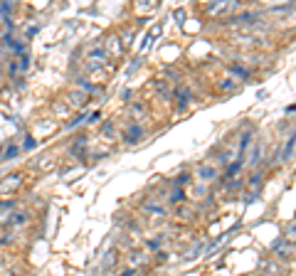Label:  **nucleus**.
<instances>
[{
	"label": "nucleus",
	"instance_id": "6ab92c4d",
	"mask_svg": "<svg viewBox=\"0 0 296 276\" xmlns=\"http://www.w3.org/2000/svg\"><path fill=\"white\" fill-rule=\"evenodd\" d=\"M15 207V200H8V202H0V210H13Z\"/></svg>",
	"mask_w": 296,
	"mask_h": 276
},
{
	"label": "nucleus",
	"instance_id": "2eb2a0df",
	"mask_svg": "<svg viewBox=\"0 0 296 276\" xmlns=\"http://www.w3.org/2000/svg\"><path fill=\"white\" fill-rule=\"evenodd\" d=\"M262 178H264V170H259L257 175H252V180H249V185H252V187L257 190V187H259V183H262Z\"/></svg>",
	"mask_w": 296,
	"mask_h": 276
},
{
	"label": "nucleus",
	"instance_id": "7ed1b4c3",
	"mask_svg": "<svg viewBox=\"0 0 296 276\" xmlns=\"http://www.w3.org/2000/svg\"><path fill=\"white\" fill-rule=\"evenodd\" d=\"M23 185V175L20 173H13L5 178V183H0V192H10V190H18Z\"/></svg>",
	"mask_w": 296,
	"mask_h": 276
},
{
	"label": "nucleus",
	"instance_id": "4468645a",
	"mask_svg": "<svg viewBox=\"0 0 296 276\" xmlns=\"http://www.w3.org/2000/svg\"><path fill=\"white\" fill-rule=\"evenodd\" d=\"M25 219H28V212H18V215L10 217V224H23Z\"/></svg>",
	"mask_w": 296,
	"mask_h": 276
},
{
	"label": "nucleus",
	"instance_id": "4be33fe9",
	"mask_svg": "<svg viewBox=\"0 0 296 276\" xmlns=\"http://www.w3.org/2000/svg\"><path fill=\"white\" fill-rule=\"evenodd\" d=\"M121 276H133V269H128V271H123Z\"/></svg>",
	"mask_w": 296,
	"mask_h": 276
},
{
	"label": "nucleus",
	"instance_id": "f3484780",
	"mask_svg": "<svg viewBox=\"0 0 296 276\" xmlns=\"http://www.w3.org/2000/svg\"><path fill=\"white\" fill-rule=\"evenodd\" d=\"M161 244H163V239H161V237H156V239H151V242L146 239V246H148V249H161Z\"/></svg>",
	"mask_w": 296,
	"mask_h": 276
},
{
	"label": "nucleus",
	"instance_id": "6e6552de",
	"mask_svg": "<svg viewBox=\"0 0 296 276\" xmlns=\"http://www.w3.org/2000/svg\"><path fill=\"white\" fill-rule=\"evenodd\" d=\"M220 89H222V92H235V89H237V82L232 79V77H227V79H220Z\"/></svg>",
	"mask_w": 296,
	"mask_h": 276
},
{
	"label": "nucleus",
	"instance_id": "412c9836",
	"mask_svg": "<svg viewBox=\"0 0 296 276\" xmlns=\"http://www.w3.org/2000/svg\"><path fill=\"white\" fill-rule=\"evenodd\" d=\"M178 215H180V217H188V219H190V217H193V210H185V207H183ZM188 219H185V222H188Z\"/></svg>",
	"mask_w": 296,
	"mask_h": 276
},
{
	"label": "nucleus",
	"instance_id": "dca6fc26",
	"mask_svg": "<svg viewBox=\"0 0 296 276\" xmlns=\"http://www.w3.org/2000/svg\"><path fill=\"white\" fill-rule=\"evenodd\" d=\"M77 82H79V87H82V89H84V92H96V87H94V84H89L87 79H77Z\"/></svg>",
	"mask_w": 296,
	"mask_h": 276
},
{
	"label": "nucleus",
	"instance_id": "20e7f679",
	"mask_svg": "<svg viewBox=\"0 0 296 276\" xmlns=\"http://www.w3.org/2000/svg\"><path fill=\"white\" fill-rule=\"evenodd\" d=\"M123 138H126V143H138V141L143 138V128H141V123H131Z\"/></svg>",
	"mask_w": 296,
	"mask_h": 276
},
{
	"label": "nucleus",
	"instance_id": "1a4fd4ad",
	"mask_svg": "<svg viewBox=\"0 0 296 276\" xmlns=\"http://www.w3.org/2000/svg\"><path fill=\"white\" fill-rule=\"evenodd\" d=\"M198 173H200V178H203V180H207V178H215V175H217V170H215V168H207V165H200V168H198Z\"/></svg>",
	"mask_w": 296,
	"mask_h": 276
},
{
	"label": "nucleus",
	"instance_id": "a211bd4d",
	"mask_svg": "<svg viewBox=\"0 0 296 276\" xmlns=\"http://www.w3.org/2000/svg\"><path fill=\"white\" fill-rule=\"evenodd\" d=\"M35 146H37V141H35L32 136H25V143H23V148H28V151H32Z\"/></svg>",
	"mask_w": 296,
	"mask_h": 276
},
{
	"label": "nucleus",
	"instance_id": "aec40b11",
	"mask_svg": "<svg viewBox=\"0 0 296 276\" xmlns=\"http://www.w3.org/2000/svg\"><path fill=\"white\" fill-rule=\"evenodd\" d=\"M101 131H104V133H114V123H111V121H106V123H104V128H101Z\"/></svg>",
	"mask_w": 296,
	"mask_h": 276
},
{
	"label": "nucleus",
	"instance_id": "39448f33",
	"mask_svg": "<svg viewBox=\"0 0 296 276\" xmlns=\"http://www.w3.org/2000/svg\"><path fill=\"white\" fill-rule=\"evenodd\" d=\"M176 99H178V106H180V111H185V109H188V101H190V92H188L185 87H178Z\"/></svg>",
	"mask_w": 296,
	"mask_h": 276
},
{
	"label": "nucleus",
	"instance_id": "f257e3e1",
	"mask_svg": "<svg viewBox=\"0 0 296 276\" xmlns=\"http://www.w3.org/2000/svg\"><path fill=\"white\" fill-rule=\"evenodd\" d=\"M106 62H109V55H106V50H104L101 45L89 47V52H87V72H96V69L104 67Z\"/></svg>",
	"mask_w": 296,
	"mask_h": 276
},
{
	"label": "nucleus",
	"instance_id": "9b49d317",
	"mask_svg": "<svg viewBox=\"0 0 296 276\" xmlns=\"http://www.w3.org/2000/svg\"><path fill=\"white\" fill-rule=\"evenodd\" d=\"M188 183H190V173H188V175L183 173V175H178V178L171 185H173V187H183V185H188Z\"/></svg>",
	"mask_w": 296,
	"mask_h": 276
},
{
	"label": "nucleus",
	"instance_id": "f8f14e48",
	"mask_svg": "<svg viewBox=\"0 0 296 276\" xmlns=\"http://www.w3.org/2000/svg\"><path fill=\"white\" fill-rule=\"evenodd\" d=\"M262 160V143H257V148H254V155H252V160H249V165H257Z\"/></svg>",
	"mask_w": 296,
	"mask_h": 276
},
{
	"label": "nucleus",
	"instance_id": "ddd939ff",
	"mask_svg": "<svg viewBox=\"0 0 296 276\" xmlns=\"http://www.w3.org/2000/svg\"><path fill=\"white\" fill-rule=\"evenodd\" d=\"M15 155H18V146H8L5 153H3V160H10V158H15Z\"/></svg>",
	"mask_w": 296,
	"mask_h": 276
},
{
	"label": "nucleus",
	"instance_id": "9d476101",
	"mask_svg": "<svg viewBox=\"0 0 296 276\" xmlns=\"http://www.w3.org/2000/svg\"><path fill=\"white\" fill-rule=\"evenodd\" d=\"M183 200H185V190H183V187H176L173 195H171V202H173V205H180Z\"/></svg>",
	"mask_w": 296,
	"mask_h": 276
},
{
	"label": "nucleus",
	"instance_id": "f03ea898",
	"mask_svg": "<svg viewBox=\"0 0 296 276\" xmlns=\"http://www.w3.org/2000/svg\"><path fill=\"white\" fill-rule=\"evenodd\" d=\"M271 251L279 256V261H291V256H294V244H291V239H289V244H286V239H279V242H274Z\"/></svg>",
	"mask_w": 296,
	"mask_h": 276
},
{
	"label": "nucleus",
	"instance_id": "0eeeda50",
	"mask_svg": "<svg viewBox=\"0 0 296 276\" xmlns=\"http://www.w3.org/2000/svg\"><path fill=\"white\" fill-rule=\"evenodd\" d=\"M67 104H72V106H77V109H82L84 106V94H79V92H72L69 94V101Z\"/></svg>",
	"mask_w": 296,
	"mask_h": 276
},
{
	"label": "nucleus",
	"instance_id": "423d86ee",
	"mask_svg": "<svg viewBox=\"0 0 296 276\" xmlns=\"http://www.w3.org/2000/svg\"><path fill=\"white\" fill-rule=\"evenodd\" d=\"M106 47H111V55H114V57H121V55H123V45H121V40H118L116 35H111V37H109Z\"/></svg>",
	"mask_w": 296,
	"mask_h": 276
}]
</instances>
